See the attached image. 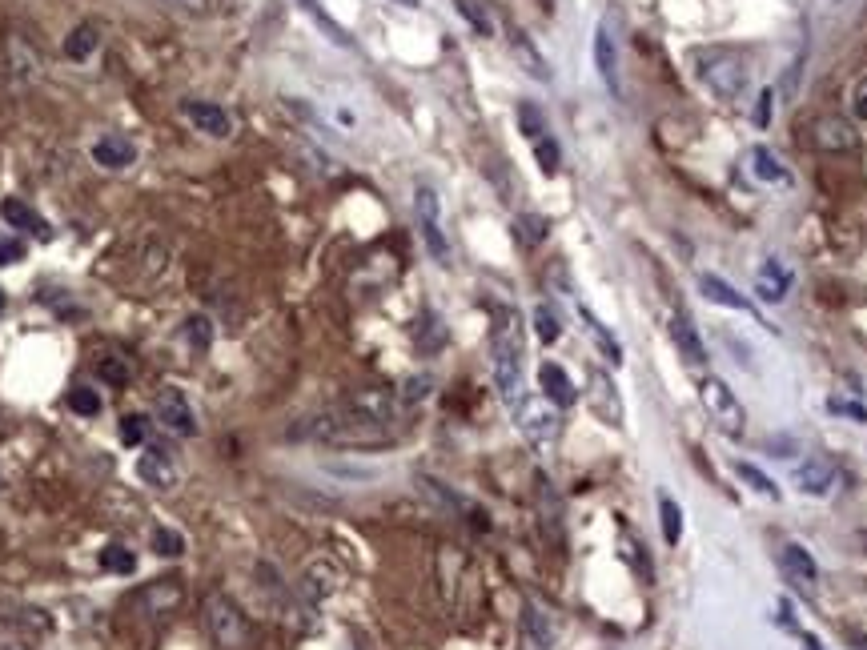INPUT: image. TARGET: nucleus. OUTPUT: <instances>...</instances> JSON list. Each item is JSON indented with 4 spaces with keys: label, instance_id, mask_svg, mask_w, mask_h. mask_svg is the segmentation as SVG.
Listing matches in <instances>:
<instances>
[{
    "label": "nucleus",
    "instance_id": "nucleus-1",
    "mask_svg": "<svg viewBox=\"0 0 867 650\" xmlns=\"http://www.w3.org/2000/svg\"><path fill=\"white\" fill-rule=\"evenodd\" d=\"M398 422V402L382 390H358L350 394L342 406L310 418L298 434L314 438V442H326V446H386L394 438V426Z\"/></svg>",
    "mask_w": 867,
    "mask_h": 650
},
{
    "label": "nucleus",
    "instance_id": "nucleus-2",
    "mask_svg": "<svg viewBox=\"0 0 867 650\" xmlns=\"http://www.w3.org/2000/svg\"><path fill=\"white\" fill-rule=\"evenodd\" d=\"M490 358H494V386L502 394L506 406H518L522 402V358H526V346H522V321L514 309L498 313L494 330H490Z\"/></svg>",
    "mask_w": 867,
    "mask_h": 650
},
{
    "label": "nucleus",
    "instance_id": "nucleus-3",
    "mask_svg": "<svg viewBox=\"0 0 867 650\" xmlns=\"http://www.w3.org/2000/svg\"><path fill=\"white\" fill-rule=\"evenodd\" d=\"M699 402H703V410L711 414V422H715L719 434L743 438V430H747V410H743V402L735 398V390H731L723 378H703V382H699Z\"/></svg>",
    "mask_w": 867,
    "mask_h": 650
},
{
    "label": "nucleus",
    "instance_id": "nucleus-4",
    "mask_svg": "<svg viewBox=\"0 0 867 650\" xmlns=\"http://www.w3.org/2000/svg\"><path fill=\"white\" fill-rule=\"evenodd\" d=\"M510 414H514V426L522 430V438L534 450H550L558 442V434H562V418L554 414V402H546V398L522 394V402L510 406Z\"/></svg>",
    "mask_w": 867,
    "mask_h": 650
},
{
    "label": "nucleus",
    "instance_id": "nucleus-5",
    "mask_svg": "<svg viewBox=\"0 0 867 650\" xmlns=\"http://www.w3.org/2000/svg\"><path fill=\"white\" fill-rule=\"evenodd\" d=\"M699 77H703V85H707L715 97L735 101V97L743 93V85H747V65H743L735 53L715 49V53H699Z\"/></svg>",
    "mask_w": 867,
    "mask_h": 650
},
{
    "label": "nucleus",
    "instance_id": "nucleus-6",
    "mask_svg": "<svg viewBox=\"0 0 867 650\" xmlns=\"http://www.w3.org/2000/svg\"><path fill=\"white\" fill-rule=\"evenodd\" d=\"M205 626H209V634H213L217 646H225V650L245 646L249 626H245V614L237 610V602L229 594H209L205 598Z\"/></svg>",
    "mask_w": 867,
    "mask_h": 650
},
{
    "label": "nucleus",
    "instance_id": "nucleus-7",
    "mask_svg": "<svg viewBox=\"0 0 867 650\" xmlns=\"http://www.w3.org/2000/svg\"><path fill=\"white\" fill-rule=\"evenodd\" d=\"M414 209H418V229H422V241H426L430 257L446 265V261H450V245H446V237H442V221H438V193H434L430 185H418V193H414Z\"/></svg>",
    "mask_w": 867,
    "mask_h": 650
},
{
    "label": "nucleus",
    "instance_id": "nucleus-8",
    "mask_svg": "<svg viewBox=\"0 0 867 650\" xmlns=\"http://www.w3.org/2000/svg\"><path fill=\"white\" fill-rule=\"evenodd\" d=\"M153 414H157V422H161L165 430H173V434H181V438H193V434H197V414H193L189 398H185L181 390H173V386H165V390L157 394Z\"/></svg>",
    "mask_w": 867,
    "mask_h": 650
},
{
    "label": "nucleus",
    "instance_id": "nucleus-9",
    "mask_svg": "<svg viewBox=\"0 0 867 650\" xmlns=\"http://www.w3.org/2000/svg\"><path fill=\"white\" fill-rule=\"evenodd\" d=\"M779 570H783V578L791 582V590H799V594H815V582H819V566H815V558L799 546V542H787L783 550H779Z\"/></svg>",
    "mask_w": 867,
    "mask_h": 650
},
{
    "label": "nucleus",
    "instance_id": "nucleus-10",
    "mask_svg": "<svg viewBox=\"0 0 867 650\" xmlns=\"http://www.w3.org/2000/svg\"><path fill=\"white\" fill-rule=\"evenodd\" d=\"M811 141H815V149H823V153H851V149L859 145V133H855V125H851L847 117L827 113V117H819V121L811 125Z\"/></svg>",
    "mask_w": 867,
    "mask_h": 650
},
{
    "label": "nucleus",
    "instance_id": "nucleus-11",
    "mask_svg": "<svg viewBox=\"0 0 867 650\" xmlns=\"http://www.w3.org/2000/svg\"><path fill=\"white\" fill-rule=\"evenodd\" d=\"M181 113H185V121H189L197 133H205V137L225 141V137L233 133V117H229L217 101H185Z\"/></svg>",
    "mask_w": 867,
    "mask_h": 650
},
{
    "label": "nucleus",
    "instance_id": "nucleus-12",
    "mask_svg": "<svg viewBox=\"0 0 867 650\" xmlns=\"http://www.w3.org/2000/svg\"><path fill=\"white\" fill-rule=\"evenodd\" d=\"M671 338H675V350H679V358L691 366V370H699V366H707V346H703V338H699V330H695V321H691V313H675V321H671Z\"/></svg>",
    "mask_w": 867,
    "mask_h": 650
},
{
    "label": "nucleus",
    "instance_id": "nucleus-13",
    "mask_svg": "<svg viewBox=\"0 0 867 650\" xmlns=\"http://www.w3.org/2000/svg\"><path fill=\"white\" fill-rule=\"evenodd\" d=\"M587 398H591V410H595L607 426H623V402H619V394H615V382H611L603 370H591V390H587Z\"/></svg>",
    "mask_w": 867,
    "mask_h": 650
},
{
    "label": "nucleus",
    "instance_id": "nucleus-14",
    "mask_svg": "<svg viewBox=\"0 0 867 650\" xmlns=\"http://www.w3.org/2000/svg\"><path fill=\"white\" fill-rule=\"evenodd\" d=\"M93 161L101 165V169H129L133 161H137V145L129 141V137H121V133H105L97 145H93Z\"/></svg>",
    "mask_w": 867,
    "mask_h": 650
},
{
    "label": "nucleus",
    "instance_id": "nucleus-15",
    "mask_svg": "<svg viewBox=\"0 0 867 650\" xmlns=\"http://www.w3.org/2000/svg\"><path fill=\"white\" fill-rule=\"evenodd\" d=\"M787 289H791V269H787L783 261L767 257V261L759 265V273H755V293H759L763 301H783Z\"/></svg>",
    "mask_w": 867,
    "mask_h": 650
},
{
    "label": "nucleus",
    "instance_id": "nucleus-16",
    "mask_svg": "<svg viewBox=\"0 0 867 650\" xmlns=\"http://www.w3.org/2000/svg\"><path fill=\"white\" fill-rule=\"evenodd\" d=\"M538 386H542L546 402H554V406H574V398H578L574 382H570L566 370L554 366V362H542V366H538Z\"/></svg>",
    "mask_w": 867,
    "mask_h": 650
},
{
    "label": "nucleus",
    "instance_id": "nucleus-17",
    "mask_svg": "<svg viewBox=\"0 0 867 650\" xmlns=\"http://www.w3.org/2000/svg\"><path fill=\"white\" fill-rule=\"evenodd\" d=\"M751 173H755L759 181H767V185H779V189H791V185H795V177L787 173V165H783L767 145H755V149H751Z\"/></svg>",
    "mask_w": 867,
    "mask_h": 650
},
{
    "label": "nucleus",
    "instance_id": "nucleus-18",
    "mask_svg": "<svg viewBox=\"0 0 867 650\" xmlns=\"http://www.w3.org/2000/svg\"><path fill=\"white\" fill-rule=\"evenodd\" d=\"M595 65H599V77L611 93H619V57H615V37L607 25H599L595 33Z\"/></svg>",
    "mask_w": 867,
    "mask_h": 650
},
{
    "label": "nucleus",
    "instance_id": "nucleus-19",
    "mask_svg": "<svg viewBox=\"0 0 867 650\" xmlns=\"http://www.w3.org/2000/svg\"><path fill=\"white\" fill-rule=\"evenodd\" d=\"M699 289H703V297L707 301H715V305H723V309H735V313H751V301L743 297V293H735L723 277H715V273H703L699 277Z\"/></svg>",
    "mask_w": 867,
    "mask_h": 650
},
{
    "label": "nucleus",
    "instance_id": "nucleus-20",
    "mask_svg": "<svg viewBox=\"0 0 867 650\" xmlns=\"http://www.w3.org/2000/svg\"><path fill=\"white\" fill-rule=\"evenodd\" d=\"M137 474H141L149 486H157V490H169V486H173V478H177V470H173V462H169V454H165V450H149V454H141V462H137Z\"/></svg>",
    "mask_w": 867,
    "mask_h": 650
},
{
    "label": "nucleus",
    "instance_id": "nucleus-21",
    "mask_svg": "<svg viewBox=\"0 0 867 650\" xmlns=\"http://www.w3.org/2000/svg\"><path fill=\"white\" fill-rule=\"evenodd\" d=\"M795 482H799L803 494H827L831 482H835V466L827 458H807V466H799Z\"/></svg>",
    "mask_w": 867,
    "mask_h": 650
},
{
    "label": "nucleus",
    "instance_id": "nucleus-22",
    "mask_svg": "<svg viewBox=\"0 0 867 650\" xmlns=\"http://www.w3.org/2000/svg\"><path fill=\"white\" fill-rule=\"evenodd\" d=\"M101 45V29L97 25H77L69 37H65V57L69 61H89Z\"/></svg>",
    "mask_w": 867,
    "mask_h": 650
},
{
    "label": "nucleus",
    "instance_id": "nucleus-23",
    "mask_svg": "<svg viewBox=\"0 0 867 650\" xmlns=\"http://www.w3.org/2000/svg\"><path fill=\"white\" fill-rule=\"evenodd\" d=\"M5 221L9 225H17V229H29L33 237H41V241H49V225L25 205V201H5Z\"/></svg>",
    "mask_w": 867,
    "mask_h": 650
},
{
    "label": "nucleus",
    "instance_id": "nucleus-24",
    "mask_svg": "<svg viewBox=\"0 0 867 650\" xmlns=\"http://www.w3.org/2000/svg\"><path fill=\"white\" fill-rule=\"evenodd\" d=\"M578 313H583V321H587V330H591V338H595V346L603 350V358L619 366V362H623V350H619V342L611 338V330H607V325H603V321H599V317H595L591 309H578Z\"/></svg>",
    "mask_w": 867,
    "mask_h": 650
},
{
    "label": "nucleus",
    "instance_id": "nucleus-25",
    "mask_svg": "<svg viewBox=\"0 0 867 650\" xmlns=\"http://www.w3.org/2000/svg\"><path fill=\"white\" fill-rule=\"evenodd\" d=\"M659 518H663L667 546H679V538H683V510H679V502L667 498V494H659Z\"/></svg>",
    "mask_w": 867,
    "mask_h": 650
},
{
    "label": "nucleus",
    "instance_id": "nucleus-26",
    "mask_svg": "<svg viewBox=\"0 0 867 650\" xmlns=\"http://www.w3.org/2000/svg\"><path fill=\"white\" fill-rule=\"evenodd\" d=\"M510 45H514V57L526 65V73H530L534 81H550V69H546V61L534 53V45H530L522 33H514V41H510Z\"/></svg>",
    "mask_w": 867,
    "mask_h": 650
},
{
    "label": "nucleus",
    "instance_id": "nucleus-27",
    "mask_svg": "<svg viewBox=\"0 0 867 650\" xmlns=\"http://www.w3.org/2000/svg\"><path fill=\"white\" fill-rule=\"evenodd\" d=\"M526 634H530L542 650H550V642H554V626H550L546 610H538L534 602H526Z\"/></svg>",
    "mask_w": 867,
    "mask_h": 650
},
{
    "label": "nucleus",
    "instance_id": "nucleus-28",
    "mask_svg": "<svg viewBox=\"0 0 867 650\" xmlns=\"http://www.w3.org/2000/svg\"><path fill=\"white\" fill-rule=\"evenodd\" d=\"M101 566L113 570V574H133V570H137V554H133L129 546H117V542H113V546L101 550Z\"/></svg>",
    "mask_w": 867,
    "mask_h": 650
},
{
    "label": "nucleus",
    "instance_id": "nucleus-29",
    "mask_svg": "<svg viewBox=\"0 0 867 650\" xmlns=\"http://www.w3.org/2000/svg\"><path fill=\"white\" fill-rule=\"evenodd\" d=\"M149 542H153V550H157V554H165V558H177V554H185V538H181L177 530H169V526H153Z\"/></svg>",
    "mask_w": 867,
    "mask_h": 650
},
{
    "label": "nucleus",
    "instance_id": "nucleus-30",
    "mask_svg": "<svg viewBox=\"0 0 867 650\" xmlns=\"http://www.w3.org/2000/svg\"><path fill=\"white\" fill-rule=\"evenodd\" d=\"M534 334H538V342H546V346H554V342L562 338V325H558V317H554L546 305L534 309Z\"/></svg>",
    "mask_w": 867,
    "mask_h": 650
},
{
    "label": "nucleus",
    "instance_id": "nucleus-31",
    "mask_svg": "<svg viewBox=\"0 0 867 650\" xmlns=\"http://www.w3.org/2000/svg\"><path fill=\"white\" fill-rule=\"evenodd\" d=\"M9 53H13V73L25 77V81H33V73H37V57L29 53V45H21V37H13V41H9Z\"/></svg>",
    "mask_w": 867,
    "mask_h": 650
},
{
    "label": "nucleus",
    "instance_id": "nucleus-32",
    "mask_svg": "<svg viewBox=\"0 0 867 650\" xmlns=\"http://www.w3.org/2000/svg\"><path fill=\"white\" fill-rule=\"evenodd\" d=\"M514 233H518V241H522V245H538V241L546 237V221H542V217H534V213H522V217L514 221Z\"/></svg>",
    "mask_w": 867,
    "mask_h": 650
},
{
    "label": "nucleus",
    "instance_id": "nucleus-33",
    "mask_svg": "<svg viewBox=\"0 0 867 650\" xmlns=\"http://www.w3.org/2000/svg\"><path fill=\"white\" fill-rule=\"evenodd\" d=\"M69 406H73V414H81V418H93V414H101V394H97V390H89V386H77V390L69 394Z\"/></svg>",
    "mask_w": 867,
    "mask_h": 650
},
{
    "label": "nucleus",
    "instance_id": "nucleus-34",
    "mask_svg": "<svg viewBox=\"0 0 867 650\" xmlns=\"http://www.w3.org/2000/svg\"><path fill=\"white\" fill-rule=\"evenodd\" d=\"M534 157H538V169H542L546 177H554V173H558V161H562V153H558V145H554L550 137H538V141H534Z\"/></svg>",
    "mask_w": 867,
    "mask_h": 650
},
{
    "label": "nucleus",
    "instance_id": "nucleus-35",
    "mask_svg": "<svg viewBox=\"0 0 867 650\" xmlns=\"http://www.w3.org/2000/svg\"><path fill=\"white\" fill-rule=\"evenodd\" d=\"M185 334H189L193 350H197V354H205V350H209V338H213V325H209V317H201V313H197V317H189V321H185Z\"/></svg>",
    "mask_w": 867,
    "mask_h": 650
},
{
    "label": "nucleus",
    "instance_id": "nucleus-36",
    "mask_svg": "<svg viewBox=\"0 0 867 650\" xmlns=\"http://www.w3.org/2000/svg\"><path fill=\"white\" fill-rule=\"evenodd\" d=\"M518 125H522V133L530 137V141H538V137H546V125H542V113L530 105V101H522L518 105Z\"/></svg>",
    "mask_w": 867,
    "mask_h": 650
},
{
    "label": "nucleus",
    "instance_id": "nucleus-37",
    "mask_svg": "<svg viewBox=\"0 0 867 650\" xmlns=\"http://www.w3.org/2000/svg\"><path fill=\"white\" fill-rule=\"evenodd\" d=\"M739 474H743V478H747V482H751V486H755L763 498H779V486H775V482H771V478H767L759 466H751V462H739Z\"/></svg>",
    "mask_w": 867,
    "mask_h": 650
},
{
    "label": "nucleus",
    "instance_id": "nucleus-38",
    "mask_svg": "<svg viewBox=\"0 0 867 650\" xmlns=\"http://www.w3.org/2000/svg\"><path fill=\"white\" fill-rule=\"evenodd\" d=\"M97 374H101L105 382H113V386H125V382L133 378V370H129L125 362H117V358H101V366H97Z\"/></svg>",
    "mask_w": 867,
    "mask_h": 650
},
{
    "label": "nucleus",
    "instance_id": "nucleus-39",
    "mask_svg": "<svg viewBox=\"0 0 867 650\" xmlns=\"http://www.w3.org/2000/svg\"><path fill=\"white\" fill-rule=\"evenodd\" d=\"M454 5H458V13H462V17H466V21H470V25H474L482 37H490V17H486V13L474 5V0H454Z\"/></svg>",
    "mask_w": 867,
    "mask_h": 650
},
{
    "label": "nucleus",
    "instance_id": "nucleus-40",
    "mask_svg": "<svg viewBox=\"0 0 867 650\" xmlns=\"http://www.w3.org/2000/svg\"><path fill=\"white\" fill-rule=\"evenodd\" d=\"M141 438H145V418H137V414L121 418V442L125 446H141Z\"/></svg>",
    "mask_w": 867,
    "mask_h": 650
},
{
    "label": "nucleus",
    "instance_id": "nucleus-41",
    "mask_svg": "<svg viewBox=\"0 0 867 650\" xmlns=\"http://www.w3.org/2000/svg\"><path fill=\"white\" fill-rule=\"evenodd\" d=\"M827 410H831V414H843V418H851V422H867V410H863L859 402H843V398H831V402H827Z\"/></svg>",
    "mask_w": 867,
    "mask_h": 650
},
{
    "label": "nucleus",
    "instance_id": "nucleus-42",
    "mask_svg": "<svg viewBox=\"0 0 867 650\" xmlns=\"http://www.w3.org/2000/svg\"><path fill=\"white\" fill-rule=\"evenodd\" d=\"M25 257V245L17 237H0V265H17Z\"/></svg>",
    "mask_w": 867,
    "mask_h": 650
},
{
    "label": "nucleus",
    "instance_id": "nucleus-43",
    "mask_svg": "<svg viewBox=\"0 0 867 650\" xmlns=\"http://www.w3.org/2000/svg\"><path fill=\"white\" fill-rule=\"evenodd\" d=\"M851 113H855L859 121H867V77H859V85H855V93H851Z\"/></svg>",
    "mask_w": 867,
    "mask_h": 650
},
{
    "label": "nucleus",
    "instance_id": "nucleus-44",
    "mask_svg": "<svg viewBox=\"0 0 867 650\" xmlns=\"http://www.w3.org/2000/svg\"><path fill=\"white\" fill-rule=\"evenodd\" d=\"M771 97H775V93H771V89H763V97H759V109H755V121H759V125H767V117H771Z\"/></svg>",
    "mask_w": 867,
    "mask_h": 650
},
{
    "label": "nucleus",
    "instance_id": "nucleus-45",
    "mask_svg": "<svg viewBox=\"0 0 867 650\" xmlns=\"http://www.w3.org/2000/svg\"><path fill=\"white\" fill-rule=\"evenodd\" d=\"M803 650H823V642H819V638H811V634H807V638H803Z\"/></svg>",
    "mask_w": 867,
    "mask_h": 650
},
{
    "label": "nucleus",
    "instance_id": "nucleus-46",
    "mask_svg": "<svg viewBox=\"0 0 867 650\" xmlns=\"http://www.w3.org/2000/svg\"><path fill=\"white\" fill-rule=\"evenodd\" d=\"M398 5H402V9H418V0H398Z\"/></svg>",
    "mask_w": 867,
    "mask_h": 650
},
{
    "label": "nucleus",
    "instance_id": "nucleus-47",
    "mask_svg": "<svg viewBox=\"0 0 867 650\" xmlns=\"http://www.w3.org/2000/svg\"><path fill=\"white\" fill-rule=\"evenodd\" d=\"M0 317H5V289H0Z\"/></svg>",
    "mask_w": 867,
    "mask_h": 650
},
{
    "label": "nucleus",
    "instance_id": "nucleus-48",
    "mask_svg": "<svg viewBox=\"0 0 867 650\" xmlns=\"http://www.w3.org/2000/svg\"><path fill=\"white\" fill-rule=\"evenodd\" d=\"M0 650H9V646H0Z\"/></svg>",
    "mask_w": 867,
    "mask_h": 650
},
{
    "label": "nucleus",
    "instance_id": "nucleus-49",
    "mask_svg": "<svg viewBox=\"0 0 867 650\" xmlns=\"http://www.w3.org/2000/svg\"><path fill=\"white\" fill-rule=\"evenodd\" d=\"M863 650H867V642H863Z\"/></svg>",
    "mask_w": 867,
    "mask_h": 650
}]
</instances>
